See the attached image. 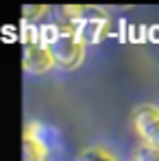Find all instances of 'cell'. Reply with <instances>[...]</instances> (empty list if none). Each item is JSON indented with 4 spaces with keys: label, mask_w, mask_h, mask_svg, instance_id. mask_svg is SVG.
I'll return each instance as SVG.
<instances>
[{
    "label": "cell",
    "mask_w": 159,
    "mask_h": 161,
    "mask_svg": "<svg viewBox=\"0 0 159 161\" xmlns=\"http://www.w3.org/2000/svg\"><path fill=\"white\" fill-rule=\"evenodd\" d=\"M48 50L54 59V65L63 68V70H74L79 68V63L83 61V53L85 46L79 42V37L74 35L72 26H61V33L57 37L53 46H48Z\"/></svg>",
    "instance_id": "obj_2"
},
{
    "label": "cell",
    "mask_w": 159,
    "mask_h": 161,
    "mask_svg": "<svg viewBox=\"0 0 159 161\" xmlns=\"http://www.w3.org/2000/svg\"><path fill=\"white\" fill-rule=\"evenodd\" d=\"M70 15V26L74 31V35L79 37L83 46L87 44H96L103 39L107 28V13L96 11V9H85V7H68L65 9Z\"/></svg>",
    "instance_id": "obj_1"
},
{
    "label": "cell",
    "mask_w": 159,
    "mask_h": 161,
    "mask_svg": "<svg viewBox=\"0 0 159 161\" xmlns=\"http://www.w3.org/2000/svg\"><path fill=\"white\" fill-rule=\"evenodd\" d=\"M22 150H24V161H44V157L48 155V153H46L37 142H33L31 137H24Z\"/></svg>",
    "instance_id": "obj_6"
},
{
    "label": "cell",
    "mask_w": 159,
    "mask_h": 161,
    "mask_svg": "<svg viewBox=\"0 0 159 161\" xmlns=\"http://www.w3.org/2000/svg\"><path fill=\"white\" fill-rule=\"evenodd\" d=\"M135 161H159V148L150 144H142L135 153Z\"/></svg>",
    "instance_id": "obj_7"
},
{
    "label": "cell",
    "mask_w": 159,
    "mask_h": 161,
    "mask_svg": "<svg viewBox=\"0 0 159 161\" xmlns=\"http://www.w3.org/2000/svg\"><path fill=\"white\" fill-rule=\"evenodd\" d=\"M81 161H116V159L103 148H87V150H83Z\"/></svg>",
    "instance_id": "obj_8"
},
{
    "label": "cell",
    "mask_w": 159,
    "mask_h": 161,
    "mask_svg": "<svg viewBox=\"0 0 159 161\" xmlns=\"http://www.w3.org/2000/svg\"><path fill=\"white\" fill-rule=\"evenodd\" d=\"M48 7L46 4H37V7H24V18L33 20V18H39V13H46Z\"/></svg>",
    "instance_id": "obj_10"
},
{
    "label": "cell",
    "mask_w": 159,
    "mask_h": 161,
    "mask_svg": "<svg viewBox=\"0 0 159 161\" xmlns=\"http://www.w3.org/2000/svg\"><path fill=\"white\" fill-rule=\"evenodd\" d=\"M148 144H150V146H155V148H159V131L150 137V142H148Z\"/></svg>",
    "instance_id": "obj_11"
},
{
    "label": "cell",
    "mask_w": 159,
    "mask_h": 161,
    "mask_svg": "<svg viewBox=\"0 0 159 161\" xmlns=\"http://www.w3.org/2000/svg\"><path fill=\"white\" fill-rule=\"evenodd\" d=\"M133 126L137 135L144 139V144L150 142V137L159 131V109L153 105H142L133 111Z\"/></svg>",
    "instance_id": "obj_4"
},
{
    "label": "cell",
    "mask_w": 159,
    "mask_h": 161,
    "mask_svg": "<svg viewBox=\"0 0 159 161\" xmlns=\"http://www.w3.org/2000/svg\"><path fill=\"white\" fill-rule=\"evenodd\" d=\"M20 42H22V46H26V44H39V28H35L33 24H24L22 33H20Z\"/></svg>",
    "instance_id": "obj_9"
},
{
    "label": "cell",
    "mask_w": 159,
    "mask_h": 161,
    "mask_svg": "<svg viewBox=\"0 0 159 161\" xmlns=\"http://www.w3.org/2000/svg\"><path fill=\"white\" fill-rule=\"evenodd\" d=\"M22 65L26 72L42 74V72H48L54 65V59L42 42L39 44H26V46H22Z\"/></svg>",
    "instance_id": "obj_3"
},
{
    "label": "cell",
    "mask_w": 159,
    "mask_h": 161,
    "mask_svg": "<svg viewBox=\"0 0 159 161\" xmlns=\"http://www.w3.org/2000/svg\"><path fill=\"white\" fill-rule=\"evenodd\" d=\"M24 137H31L33 142H37L46 153H50L57 148V144H59V135L54 129L50 126H46V124H42V122H31L26 126V133Z\"/></svg>",
    "instance_id": "obj_5"
}]
</instances>
